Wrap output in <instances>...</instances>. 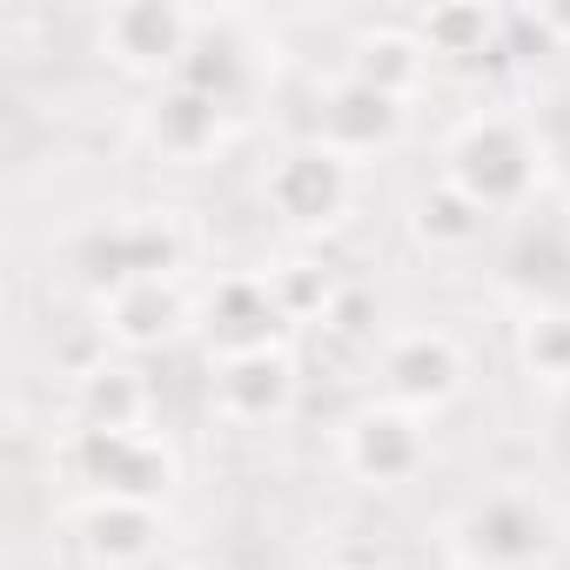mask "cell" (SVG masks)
Wrapping results in <instances>:
<instances>
[{
  "label": "cell",
  "mask_w": 570,
  "mask_h": 570,
  "mask_svg": "<svg viewBox=\"0 0 570 570\" xmlns=\"http://www.w3.org/2000/svg\"><path fill=\"white\" fill-rule=\"evenodd\" d=\"M141 141L161 161H181V168L208 161L228 141V108L208 101V95H195V88H181V81H161L148 95V108H141Z\"/></svg>",
  "instance_id": "obj_13"
},
{
  "label": "cell",
  "mask_w": 570,
  "mask_h": 570,
  "mask_svg": "<svg viewBox=\"0 0 570 570\" xmlns=\"http://www.w3.org/2000/svg\"><path fill=\"white\" fill-rule=\"evenodd\" d=\"M296 356L289 350H255V356H228L215 363V410L228 423H282L296 410Z\"/></svg>",
  "instance_id": "obj_14"
},
{
  "label": "cell",
  "mask_w": 570,
  "mask_h": 570,
  "mask_svg": "<svg viewBox=\"0 0 570 570\" xmlns=\"http://www.w3.org/2000/svg\"><path fill=\"white\" fill-rule=\"evenodd\" d=\"M181 570H208V563H181Z\"/></svg>",
  "instance_id": "obj_24"
},
{
  "label": "cell",
  "mask_w": 570,
  "mask_h": 570,
  "mask_svg": "<svg viewBox=\"0 0 570 570\" xmlns=\"http://www.w3.org/2000/svg\"><path fill=\"white\" fill-rule=\"evenodd\" d=\"M483 222H490V215H483L456 181H443V175L410 195V242L430 248V255H463V248H476V242H483Z\"/></svg>",
  "instance_id": "obj_19"
},
{
  "label": "cell",
  "mask_w": 570,
  "mask_h": 570,
  "mask_svg": "<svg viewBox=\"0 0 570 570\" xmlns=\"http://www.w3.org/2000/svg\"><path fill=\"white\" fill-rule=\"evenodd\" d=\"M262 208L289 228V235H330L356 208V161H343L316 135L309 141H289V148L268 161V175H262Z\"/></svg>",
  "instance_id": "obj_2"
},
{
  "label": "cell",
  "mask_w": 570,
  "mask_h": 570,
  "mask_svg": "<svg viewBox=\"0 0 570 570\" xmlns=\"http://www.w3.org/2000/svg\"><path fill=\"white\" fill-rule=\"evenodd\" d=\"M75 537L81 557L95 570H141L161 543H168V517L161 503H128V497H88L75 510Z\"/></svg>",
  "instance_id": "obj_12"
},
{
  "label": "cell",
  "mask_w": 570,
  "mask_h": 570,
  "mask_svg": "<svg viewBox=\"0 0 570 570\" xmlns=\"http://www.w3.org/2000/svg\"><path fill=\"white\" fill-rule=\"evenodd\" d=\"M188 330H202V303H188L181 275L101 289V343H115V350H128V356L168 350V343H181Z\"/></svg>",
  "instance_id": "obj_10"
},
{
  "label": "cell",
  "mask_w": 570,
  "mask_h": 570,
  "mask_svg": "<svg viewBox=\"0 0 570 570\" xmlns=\"http://www.w3.org/2000/svg\"><path fill=\"white\" fill-rule=\"evenodd\" d=\"M175 81H181V88H195V95H208V101H222V108H235V101L248 95V81H255L248 41L235 35V21H208V14H202L195 48H188V61H181V75H175Z\"/></svg>",
  "instance_id": "obj_18"
},
{
  "label": "cell",
  "mask_w": 570,
  "mask_h": 570,
  "mask_svg": "<svg viewBox=\"0 0 570 570\" xmlns=\"http://www.w3.org/2000/svg\"><path fill=\"white\" fill-rule=\"evenodd\" d=\"M336 456H343V470H350L363 490H403V483H416L423 463H430V430H423L416 410H403V403L383 396V403L350 410V423H343V436H336Z\"/></svg>",
  "instance_id": "obj_5"
},
{
  "label": "cell",
  "mask_w": 570,
  "mask_h": 570,
  "mask_svg": "<svg viewBox=\"0 0 570 570\" xmlns=\"http://www.w3.org/2000/svg\"><path fill=\"white\" fill-rule=\"evenodd\" d=\"M81 262L95 268L101 289H121V282H161V275L188 268V228L168 208H141V215H121V222L95 228Z\"/></svg>",
  "instance_id": "obj_8"
},
{
  "label": "cell",
  "mask_w": 570,
  "mask_h": 570,
  "mask_svg": "<svg viewBox=\"0 0 570 570\" xmlns=\"http://www.w3.org/2000/svg\"><path fill=\"white\" fill-rule=\"evenodd\" d=\"M155 390L135 363H95L88 376H75V430H148Z\"/></svg>",
  "instance_id": "obj_17"
},
{
  "label": "cell",
  "mask_w": 570,
  "mask_h": 570,
  "mask_svg": "<svg viewBox=\"0 0 570 570\" xmlns=\"http://www.w3.org/2000/svg\"><path fill=\"white\" fill-rule=\"evenodd\" d=\"M410 28L436 68H503L510 61L503 55V8H490V0H436Z\"/></svg>",
  "instance_id": "obj_15"
},
{
  "label": "cell",
  "mask_w": 570,
  "mask_h": 570,
  "mask_svg": "<svg viewBox=\"0 0 570 570\" xmlns=\"http://www.w3.org/2000/svg\"><path fill=\"white\" fill-rule=\"evenodd\" d=\"M195 28H202V14H188V8H175V0H121V8H108L101 14V55L121 68V75H135V81H175L181 75V61H188V48H195Z\"/></svg>",
  "instance_id": "obj_6"
},
{
  "label": "cell",
  "mask_w": 570,
  "mask_h": 570,
  "mask_svg": "<svg viewBox=\"0 0 570 570\" xmlns=\"http://www.w3.org/2000/svg\"><path fill=\"white\" fill-rule=\"evenodd\" d=\"M68 463L88 483V497L168 503L175 483H181V463H175L168 436H155V430H75Z\"/></svg>",
  "instance_id": "obj_3"
},
{
  "label": "cell",
  "mask_w": 570,
  "mask_h": 570,
  "mask_svg": "<svg viewBox=\"0 0 570 570\" xmlns=\"http://www.w3.org/2000/svg\"><path fill=\"white\" fill-rule=\"evenodd\" d=\"M262 275H268L282 316H289V330H296V323H330V309H336V296H343V282H336L323 262H309V255H289V262L262 268Z\"/></svg>",
  "instance_id": "obj_20"
},
{
  "label": "cell",
  "mask_w": 570,
  "mask_h": 570,
  "mask_svg": "<svg viewBox=\"0 0 570 570\" xmlns=\"http://www.w3.org/2000/svg\"><path fill=\"white\" fill-rule=\"evenodd\" d=\"M202 343H208V363L255 356V350H289V316H282L268 275L235 268L215 282L202 296Z\"/></svg>",
  "instance_id": "obj_9"
},
{
  "label": "cell",
  "mask_w": 570,
  "mask_h": 570,
  "mask_svg": "<svg viewBox=\"0 0 570 570\" xmlns=\"http://www.w3.org/2000/svg\"><path fill=\"white\" fill-rule=\"evenodd\" d=\"M410 135V108L363 88V81H330L323 101H316V141L336 148L343 161H363V155H390L396 141Z\"/></svg>",
  "instance_id": "obj_11"
},
{
  "label": "cell",
  "mask_w": 570,
  "mask_h": 570,
  "mask_svg": "<svg viewBox=\"0 0 570 570\" xmlns=\"http://www.w3.org/2000/svg\"><path fill=\"white\" fill-rule=\"evenodd\" d=\"M330 336H343V343H363V336H376V296L370 289H356V282H343V296H336V309H330V323H323Z\"/></svg>",
  "instance_id": "obj_22"
},
{
  "label": "cell",
  "mask_w": 570,
  "mask_h": 570,
  "mask_svg": "<svg viewBox=\"0 0 570 570\" xmlns=\"http://www.w3.org/2000/svg\"><path fill=\"white\" fill-rule=\"evenodd\" d=\"M443 181H456L483 215L517 208L543 181V141H537L530 121H517L503 108H476L443 141Z\"/></svg>",
  "instance_id": "obj_1"
},
{
  "label": "cell",
  "mask_w": 570,
  "mask_h": 570,
  "mask_svg": "<svg viewBox=\"0 0 570 570\" xmlns=\"http://www.w3.org/2000/svg\"><path fill=\"white\" fill-rule=\"evenodd\" d=\"M330 570H370V563H330Z\"/></svg>",
  "instance_id": "obj_23"
},
{
  "label": "cell",
  "mask_w": 570,
  "mask_h": 570,
  "mask_svg": "<svg viewBox=\"0 0 570 570\" xmlns=\"http://www.w3.org/2000/svg\"><path fill=\"white\" fill-rule=\"evenodd\" d=\"M343 75L410 108V101L423 95V81L436 75V61H430V48L416 41V28L383 21V28H363V35L350 41V68H343Z\"/></svg>",
  "instance_id": "obj_16"
},
{
  "label": "cell",
  "mask_w": 570,
  "mask_h": 570,
  "mask_svg": "<svg viewBox=\"0 0 570 570\" xmlns=\"http://www.w3.org/2000/svg\"><path fill=\"white\" fill-rule=\"evenodd\" d=\"M450 550L463 570H537L550 557V517L523 490H490L450 517Z\"/></svg>",
  "instance_id": "obj_4"
},
{
  "label": "cell",
  "mask_w": 570,
  "mask_h": 570,
  "mask_svg": "<svg viewBox=\"0 0 570 570\" xmlns=\"http://www.w3.org/2000/svg\"><path fill=\"white\" fill-rule=\"evenodd\" d=\"M517 363L537 383H570V309H530L517 330Z\"/></svg>",
  "instance_id": "obj_21"
},
{
  "label": "cell",
  "mask_w": 570,
  "mask_h": 570,
  "mask_svg": "<svg viewBox=\"0 0 570 570\" xmlns=\"http://www.w3.org/2000/svg\"><path fill=\"white\" fill-rule=\"evenodd\" d=\"M376 376H383V396L416 410V416H436L463 396L470 383V356L450 330H403L376 350Z\"/></svg>",
  "instance_id": "obj_7"
}]
</instances>
